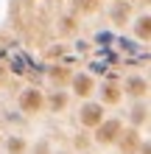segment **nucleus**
<instances>
[{
    "mask_svg": "<svg viewBox=\"0 0 151 154\" xmlns=\"http://www.w3.org/2000/svg\"><path fill=\"white\" fill-rule=\"evenodd\" d=\"M118 132H120V123H118V121H109V123H104V126H101L98 140H101V143H109V140L118 137Z\"/></svg>",
    "mask_w": 151,
    "mask_h": 154,
    "instance_id": "nucleus-1",
    "label": "nucleus"
},
{
    "mask_svg": "<svg viewBox=\"0 0 151 154\" xmlns=\"http://www.w3.org/2000/svg\"><path fill=\"white\" fill-rule=\"evenodd\" d=\"M23 106H25L28 112L42 109V95H39V93H34V90H31V93H25V95H23Z\"/></svg>",
    "mask_w": 151,
    "mask_h": 154,
    "instance_id": "nucleus-2",
    "label": "nucleus"
},
{
    "mask_svg": "<svg viewBox=\"0 0 151 154\" xmlns=\"http://www.w3.org/2000/svg\"><path fill=\"white\" fill-rule=\"evenodd\" d=\"M81 121H84L87 126H92V123H98V121H101V106H95V104H90V106H84V112H81Z\"/></svg>",
    "mask_w": 151,
    "mask_h": 154,
    "instance_id": "nucleus-3",
    "label": "nucleus"
},
{
    "mask_svg": "<svg viewBox=\"0 0 151 154\" xmlns=\"http://www.w3.org/2000/svg\"><path fill=\"white\" fill-rule=\"evenodd\" d=\"M90 90H92V81L87 79V76H78V79H76V93H78V95H87Z\"/></svg>",
    "mask_w": 151,
    "mask_h": 154,
    "instance_id": "nucleus-4",
    "label": "nucleus"
},
{
    "mask_svg": "<svg viewBox=\"0 0 151 154\" xmlns=\"http://www.w3.org/2000/svg\"><path fill=\"white\" fill-rule=\"evenodd\" d=\"M129 90H131V93H143V90H146V84H143L140 79H134V81H129Z\"/></svg>",
    "mask_w": 151,
    "mask_h": 154,
    "instance_id": "nucleus-5",
    "label": "nucleus"
},
{
    "mask_svg": "<svg viewBox=\"0 0 151 154\" xmlns=\"http://www.w3.org/2000/svg\"><path fill=\"white\" fill-rule=\"evenodd\" d=\"M137 34H140V37H148V20H146V17L140 20V25H137Z\"/></svg>",
    "mask_w": 151,
    "mask_h": 154,
    "instance_id": "nucleus-6",
    "label": "nucleus"
},
{
    "mask_svg": "<svg viewBox=\"0 0 151 154\" xmlns=\"http://www.w3.org/2000/svg\"><path fill=\"white\" fill-rule=\"evenodd\" d=\"M104 98H106V101H118V93H115V90H109V87H106V90H104Z\"/></svg>",
    "mask_w": 151,
    "mask_h": 154,
    "instance_id": "nucleus-7",
    "label": "nucleus"
}]
</instances>
